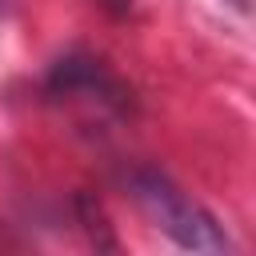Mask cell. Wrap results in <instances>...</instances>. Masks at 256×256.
I'll return each instance as SVG.
<instances>
[{"label":"cell","mask_w":256,"mask_h":256,"mask_svg":"<svg viewBox=\"0 0 256 256\" xmlns=\"http://www.w3.org/2000/svg\"><path fill=\"white\" fill-rule=\"evenodd\" d=\"M232 4H236V8H244V0H232Z\"/></svg>","instance_id":"2"},{"label":"cell","mask_w":256,"mask_h":256,"mask_svg":"<svg viewBox=\"0 0 256 256\" xmlns=\"http://www.w3.org/2000/svg\"><path fill=\"white\" fill-rule=\"evenodd\" d=\"M116 4H120V0H116Z\"/></svg>","instance_id":"3"},{"label":"cell","mask_w":256,"mask_h":256,"mask_svg":"<svg viewBox=\"0 0 256 256\" xmlns=\"http://www.w3.org/2000/svg\"><path fill=\"white\" fill-rule=\"evenodd\" d=\"M132 196L144 208V216L168 240H176L180 248H188V252H232V240L220 228V220L204 204H196L184 188H176L168 176H160L152 168L132 172Z\"/></svg>","instance_id":"1"}]
</instances>
